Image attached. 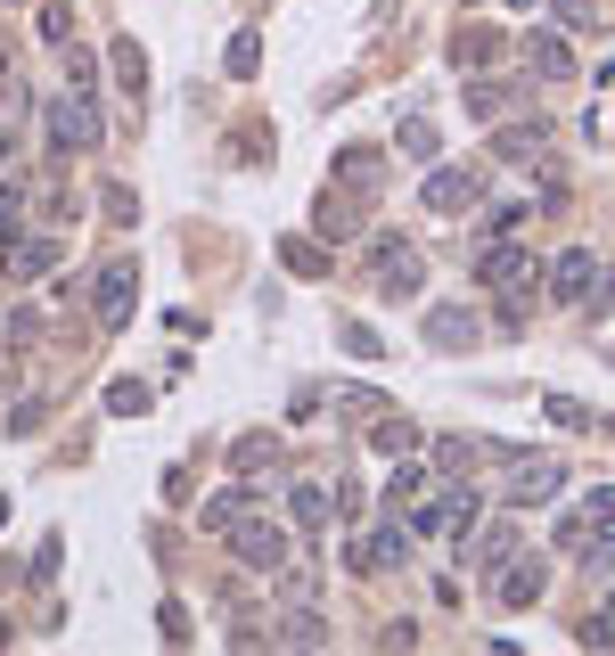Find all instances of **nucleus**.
I'll use <instances>...</instances> for the list:
<instances>
[{"label": "nucleus", "instance_id": "nucleus-1", "mask_svg": "<svg viewBox=\"0 0 615 656\" xmlns=\"http://www.w3.org/2000/svg\"><path fill=\"white\" fill-rule=\"evenodd\" d=\"M50 140L58 148H91L99 140V115L82 108V99H58V108H50Z\"/></svg>", "mask_w": 615, "mask_h": 656}, {"label": "nucleus", "instance_id": "nucleus-2", "mask_svg": "<svg viewBox=\"0 0 615 656\" xmlns=\"http://www.w3.org/2000/svg\"><path fill=\"white\" fill-rule=\"evenodd\" d=\"M542 583H550V566H542V558L508 566V575H501V607H534V599H542Z\"/></svg>", "mask_w": 615, "mask_h": 656}, {"label": "nucleus", "instance_id": "nucleus-3", "mask_svg": "<svg viewBox=\"0 0 615 656\" xmlns=\"http://www.w3.org/2000/svg\"><path fill=\"white\" fill-rule=\"evenodd\" d=\"M558 295H566V304H583V295L599 304V295H607V287H599V263H591V255H566V263H558Z\"/></svg>", "mask_w": 615, "mask_h": 656}, {"label": "nucleus", "instance_id": "nucleus-4", "mask_svg": "<svg viewBox=\"0 0 615 656\" xmlns=\"http://www.w3.org/2000/svg\"><path fill=\"white\" fill-rule=\"evenodd\" d=\"M123 312H132V271H123V263H108V271H99V321H123Z\"/></svg>", "mask_w": 615, "mask_h": 656}, {"label": "nucleus", "instance_id": "nucleus-5", "mask_svg": "<svg viewBox=\"0 0 615 656\" xmlns=\"http://www.w3.org/2000/svg\"><path fill=\"white\" fill-rule=\"evenodd\" d=\"M468 198H476V181H468V173H435V181H427V205H435V214H460Z\"/></svg>", "mask_w": 615, "mask_h": 656}, {"label": "nucleus", "instance_id": "nucleus-6", "mask_svg": "<svg viewBox=\"0 0 615 656\" xmlns=\"http://www.w3.org/2000/svg\"><path fill=\"white\" fill-rule=\"evenodd\" d=\"M525 58H534L542 74H566V41L558 33H525Z\"/></svg>", "mask_w": 615, "mask_h": 656}, {"label": "nucleus", "instance_id": "nucleus-7", "mask_svg": "<svg viewBox=\"0 0 615 656\" xmlns=\"http://www.w3.org/2000/svg\"><path fill=\"white\" fill-rule=\"evenodd\" d=\"M239 549H246L254 566H280V534H271V525H246V534H239Z\"/></svg>", "mask_w": 615, "mask_h": 656}, {"label": "nucleus", "instance_id": "nucleus-8", "mask_svg": "<svg viewBox=\"0 0 615 656\" xmlns=\"http://www.w3.org/2000/svg\"><path fill=\"white\" fill-rule=\"evenodd\" d=\"M508 493H517V501H550V493H558V468H550V460H534V476H517Z\"/></svg>", "mask_w": 615, "mask_h": 656}, {"label": "nucleus", "instance_id": "nucleus-9", "mask_svg": "<svg viewBox=\"0 0 615 656\" xmlns=\"http://www.w3.org/2000/svg\"><path fill=\"white\" fill-rule=\"evenodd\" d=\"M435 345H476V321L468 312H435Z\"/></svg>", "mask_w": 615, "mask_h": 656}, {"label": "nucleus", "instance_id": "nucleus-10", "mask_svg": "<svg viewBox=\"0 0 615 656\" xmlns=\"http://www.w3.org/2000/svg\"><path fill=\"white\" fill-rule=\"evenodd\" d=\"M591 525H599V534L615 542V484H599V493H591V509H583Z\"/></svg>", "mask_w": 615, "mask_h": 656}, {"label": "nucleus", "instance_id": "nucleus-11", "mask_svg": "<svg viewBox=\"0 0 615 656\" xmlns=\"http://www.w3.org/2000/svg\"><path fill=\"white\" fill-rule=\"evenodd\" d=\"M295 517H304V525L329 517V493H321V484H304V493H295Z\"/></svg>", "mask_w": 615, "mask_h": 656}, {"label": "nucleus", "instance_id": "nucleus-12", "mask_svg": "<svg viewBox=\"0 0 615 656\" xmlns=\"http://www.w3.org/2000/svg\"><path fill=\"white\" fill-rule=\"evenodd\" d=\"M254 58H263V41H254V33H239V41H230V74H246Z\"/></svg>", "mask_w": 615, "mask_h": 656}]
</instances>
